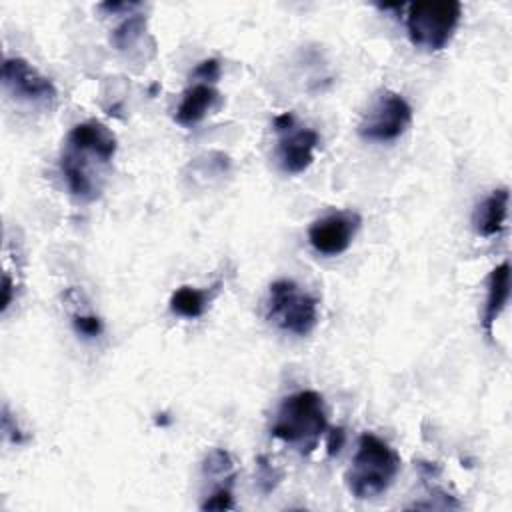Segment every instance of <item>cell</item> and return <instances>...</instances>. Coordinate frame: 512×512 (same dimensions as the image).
<instances>
[{"label": "cell", "instance_id": "11", "mask_svg": "<svg viewBox=\"0 0 512 512\" xmlns=\"http://www.w3.org/2000/svg\"><path fill=\"white\" fill-rule=\"evenodd\" d=\"M218 102V90L212 84H194L184 94L176 108V122L182 126L198 124L208 110Z\"/></svg>", "mask_w": 512, "mask_h": 512}, {"label": "cell", "instance_id": "22", "mask_svg": "<svg viewBox=\"0 0 512 512\" xmlns=\"http://www.w3.org/2000/svg\"><path fill=\"white\" fill-rule=\"evenodd\" d=\"M12 280H10V274L4 272V278H2V312L8 310V306L12 304Z\"/></svg>", "mask_w": 512, "mask_h": 512}, {"label": "cell", "instance_id": "16", "mask_svg": "<svg viewBox=\"0 0 512 512\" xmlns=\"http://www.w3.org/2000/svg\"><path fill=\"white\" fill-rule=\"evenodd\" d=\"M258 464H256V468H258V472H256V484H258V488H260V492L262 494H270L278 484H280V480H282V472L268 460V456H258V460H256Z\"/></svg>", "mask_w": 512, "mask_h": 512}, {"label": "cell", "instance_id": "4", "mask_svg": "<svg viewBox=\"0 0 512 512\" xmlns=\"http://www.w3.org/2000/svg\"><path fill=\"white\" fill-rule=\"evenodd\" d=\"M266 318L284 332L306 336L318 322V300L292 280H276L268 288Z\"/></svg>", "mask_w": 512, "mask_h": 512}, {"label": "cell", "instance_id": "8", "mask_svg": "<svg viewBox=\"0 0 512 512\" xmlns=\"http://www.w3.org/2000/svg\"><path fill=\"white\" fill-rule=\"evenodd\" d=\"M318 144V134L312 128L280 132L276 158L286 174H300L314 162V148Z\"/></svg>", "mask_w": 512, "mask_h": 512}, {"label": "cell", "instance_id": "9", "mask_svg": "<svg viewBox=\"0 0 512 512\" xmlns=\"http://www.w3.org/2000/svg\"><path fill=\"white\" fill-rule=\"evenodd\" d=\"M66 148L92 154L108 164L116 154V136L102 122L86 120L72 126L66 138Z\"/></svg>", "mask_w": 512, "mask_h": 512}, {"label": "cell", "instance_id": "20", "mask_svg": "<svg viewBox=\"0 0 512 512\" xmlns=\"http://www.w3.org/2000/svg\"><path fill=\"white\" fill-rule=\"evenodd\" d=\"M344 428H330L328 434H326V448H328V454L334 456L340 452V448L344 446Z\"/></svg>", "mask_w": 512, "mask_h": 512}, {"label": "cell", "instance_id": "12", "mask_svg": "<svg viewBox=\"0 0 512 512\" xmlns=\"http://www.w3.org/2000/svg\"><path fill=\"white\" fill-rule=\"evenodd\" d=\"M508 296H510V264L502 262L488 276V294H486V304L482 314V324L488 336H492V326L500 316V312L506 308Z\"/></svg>", "mask_w": 512, "mask_h": 512}, {"label": "cell", "instance_id": "6", "mask_svg": "<svg viewBox=\"0 0 512 512\" xmlns=\"http://www.w3.org/2000/svg\"><path fill=\"white\" fill-rule=\"evenodd\" d=\"M360 224H362V218L358 212H352V210L330 212L312 222V226L308 228V242L318 254L338 256L348 250Z\"/></svg>", "mask_w": 512, "mask_h": 512}, {"label": "cell", "instance_id": "23", "mask_svg": "<svg viewBox=\"0 0 512 512\" xmlns=\"http://www.w3.org/2000/svg\"><path fill=\"white\" fill-rule=\"evenodd\" d=\"M138 4H130V2H106V4H100L102 10H110V12H120V10H130V8H136Z\"/></svg>", "mask_w": 512, "mask_h": 512}, {"label": "cell", "instance_id": "17", "mask_svg": "<svg viewBox=\"0 0 512 512\" xmlns=\"http://www.w3.org/2000/svg\"><path fill=\"white\" fill-rule=\"evenodd\" d=\"M72 324L74 330L84 338H96L102 334V320L94 314H74Z\"/></svg>", "mask_w": 512, "mask_h": 512}, {"label": "cell", "instance_id": "14", "mask_svg": "<svg viewBox=\"0 0 512 512\" xmlns=\"http://www.w3.org/2000/svg\"><path fill=\"white\" fill-rule=\"evenodd\" d=\"M144 26H146V18L142 14H132L130 18H126L122 24L114 28L110 40L118 50H126L142 36Z\"/></svg>", "mask_w": 512, "mask_h": 512}, {"label": "cell", "instance_id": "3", "mask_svg": "<svg viewBox=\"0 0 512 512\" xmlns=\"http://www.w3.org/2000/svg\"><path fill=\"white\" fill-rule=\"evenodd\" d=\"M460 16L462 6L454 0L414 2L408 6L406 30L414 46L428 52H438L450 42Z\"/></svg>", "mask_w": 512, "mask_h": 512}, {"label": "cell", "instance_id": "7", "mask_svg": "<svg viewBox=\"0 0 512 512\" xmlns=\"http://www.w3.org/2000/svg\"><path fill=\"white\" fill-rule=\"evenodd\" d=\"M2 84L18 100L30 104H52L56 100V86L40 74L24 58H6L2 64Z\"/></svg>", "mask_w": 512, "mask_h": 512}, {"label": "cell", "instance_id": "13", "mask_svg": "<svg viewBox=\"0 0 512 512\" xmlns=\"http://www.w3.org/2000/svg\"><path fill=\"white\" fill-rule=\"evenodd\" d=\"M220 288V282L210 286L208 290H198L192 286H180L178 290L172 292L170 296V310L182 318H200L212 298L216 296Z\"/></svg>", "mask_w": 512, "mask_h": 512}, {"label": "cell", "instance_id": "18", "mask_svg": "<svg viewBox=\"0 0 512 512\" xmlns=\"http://www.w3.org/2000/svg\"><path fill=\"white\" fill-rule=\"evenodd\" d=\"M234 508V498H232V490L230 484L216 488L206 502H202V510H232Z\"/></svg>", "mask_w": 512, "mask_h": 512}, {"label": "cell", "instance_id": "21", "mask_svg": "<svg viewBox=\"0 0 512 512\" xmlns=\"http://www.w3.org/2000/svg\"><path fill=\"white\" fill-rule=\"evenodd\" d=\"M2 430L10 436V440H12L14 444H20V442L24 440V436H22V432H20L18 424H16V426H12V416H10L8 408H4V412H2Z\"/></svg>", "mask_w": 512, "mask_h": 512}, {"label": "cell", "instance_id": "19", "mask_svg": "<svg viewBox=\"0 0 512 512\" xmlns=\"http://www.w3.org/2000/svg\"><path fill=\"white\" fill-rule=\"evenodd\" d=\"M192 78L200 80V84H212L220 78V62L216 58H208L202 60L194 70H192Z\"/></svg>", "mask_w": 512, "mask_h": 512}, {"label": "cell", "instance_id": "5", "mask_svg": "<svg viewBox=\"0 0 512 512\" xmlns=\"http://www.w3.org/2000/svg\"><path fill=\"white\" fill-rule=\"evenodd\" d=\"M412 122V108L402 94L382 90L364 112L358 134L370 142H392L400 138Z\"/></svg>", "mask_w": 512, "mask_h": 512}, {"label": "cell", "instance_id": "10", "mask_svg": "<svg viewBox=\"0 0 512 512\" xmlns=\"http://www.w3.org/2000/svg\"><path fill=\"white\" fill-rule=\"evenodd\" d=\"M508 200H510L508 188H498L476 206L474 228L480 236L492 238L502 232L508 216Z\"/></svg>", "mask_w": 512, "mask_h": 512}, {"label": "cell", "instance_id": "15", "mask_svg": "<svg viewBox=\"0 0 512 512\" xmlns=\"http://www.w3.org/2000/svg\"><path fill=\"white\" fill-rule=\"evenodd\" d=\"M202 470L206 476H218V478H234V464L226 450L214 448L206 454Z\"/></svg>", "mask_w": 512, "mask_h": 512}, {"label": "cell", "instance_id": "1", "mask_svg": "<svg viewBox=\"0 0 512 512\" xmlns=\"http://www.w3.org/2000/svg\"><path fill=\"white\" fill-rule=\"evenodd\" d=\"M400 470V456L382 438L364 432L358 438V448L352 466L346 472V486L358 500H368L384 494Z\"/></svg>", "mask_w": 512, "mask_h": 512}, {"label": "cell", "instance_id": "2", "mask_svg": "<svg viewBox=\"0 0 512 512\" xmlns=\"http://www.w3.org/2000/svg\"><path fill=\"white\" fill-rule=\"evenodd\" d=\"M326 430L324 398L316 390H300L286 396L270 428L274 438L296 446L302 454L312 452Z\"/></svg>", "mask_w": 512, "mask_h": 512}]
</instances>
